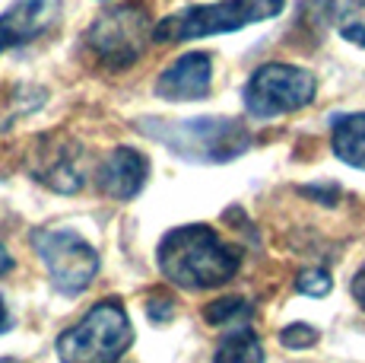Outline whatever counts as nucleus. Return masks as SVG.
I'll return each mask as SVG.
<instances>
[{
    "label": "nucleus",
    "mask_w": 365,
    "mask_h": 363,
    "mask_svg": "<svg viewBox=\"0 0 365 363\" xmlns=\"http://www.w3.org/2000/svg\"><path fill=\"white\" fill-rule=\"evenodd\" d=\"M242 255L203 223L178 227L159 242V271L181 290H210L232 281Z\"/></svg>",
    "instance_id": "nucleus-1"
},
{
    "label": "nucleus",
    "mask_w": 365,
    "mask_h": 363,
    "mask_svg": "<svg viewBox=\"0 0 365 363\" xmlns=\"http://www.w3.org/2000/svg\"><path fill=\"white\" fill-rule=\"evenodd\" d=\"M140 131L153 141L165 144L175 156L191 159V163H229L242 156L251 144V134L235 118H185V121H159V118H143Z\"/></svg>",
    "instance_id": "nucleus-2"
},
{
    "label": "nucleus",
    "mask_w": 365,
    "mask_h": 363,
    "mask_svg": "<svg viewBox=\"0 0 365 363\" xmlns=\"http://www.w3.org/2000/svg\"><path fill=\"white\" fill-rule=\"evenodd\" d=\"M283 6H286V0H220V4L187 6V10H178L172 16L159 19L153 26V39L178 45V41L235 32V29H245V26L279 16Z\"/></svg>",
    "instance_id": "nucleus-3"
},
{
    "label": "nucleus",
    "mask_w": 365,
    "mask_h": 363,
    "mask_svg": "<svg viewBox=\"0 0 365 363\" xmlns=\"http://www.w3.org/2000/svg\"><path fill=\"white\" fill-rule=\"evenodd\" d=\"M133 328L118 299L93 306L73 328L58 338L61 363H118L130 347Z\"/></svg>",
    "instance_id": "nucleus-4"
},
{
    "label": "nucleus",
    "mask_w": 365,
    "mask_h": 363,
    "mask_svg": "<svg viewBox=\"0 0 365 363\" xmlns=\"http://www.w3.org/2000/svg\"><path fill=\"white\" fill-rule=\"evenodd\" d=\"M318 93L314 74L292 64H264L245 83V109L255 118H277L299 111Z\"/></svg>",
    "instance_id": "nucleus-5"
},
{
    "label": "nucleus",
    "mask_w": 365,
    "mask_h": 363,
    "mask_svg": "<svg viewBox=\"0 0 365 363\" xmlns=\"http://www.w3.org/2000/svg\"><path fill=\"white\" fill-rule=\"evenodd\" d=\"M150 36H153V26H150L146 6L128 4V6H115V10L102 13L93 23V29L86 32V41L105 67L124 71V67H130L146 51Z\"/></svg>",
    "instance_id": "nucleus-6"
},
{
    "label": "nucleus",
    "mask_w": 365,
    "mask_h": 363,
    "mask_svg": "<svg viewBox=\"0 0 365 363\" xmlns=\"http://www.w3.org/2000/svg\"><path fill=\"white\" fill-rule=\"evenodd\" d=\"M32 246L45 262L51 284L67 297L83 293L93 284L96 271H99L96 249L73 229H35Z\"/></svg>",
    "instance_id": "nucleus-7"
},
{
    "label": "nucleus",
    "mask_w": 365,
    "mask_h": 363,
    "mask_svg": "<svg viewBox=\"0 0 365 363\" xmlns=\"http://www.w3.org/2000/svg\"><path fill=\"white\" fill-rule=\"evenodd\" d=\"M213 86V58L207 51L181 54L165 67L156 80V93L168 102H194L203 99Z\"/></svg>",
    "instance_id": "nucleus-8"
},
{
    "label": "nucleus",
    "mask_w": 365,
    "mask_h": 363,
    "mask_svg": "<svg viewBox=\"0 0 365 363\" xmlns=\"http://www.w3.org/2000/svg\"><path fill=\"white\" fill-rule=\"evenodd\" d=\"M61 13V0H16L6 13H0V54L13 45L38 39L54 26Z\"/></svg>",
    "instance_id": "nucleus-9"
},
{
    "label": "nucleus",
    "mask_w": 365,
    "mask_h": 363,
    "mask_svg": "<svg viewBox=\"0 0 365 363\" xmlns=\"http://www.w3.org/2000/svg\"><path fill=\"white\" fill-rule=\"evenodd\" d=\"M146 172H150V163L143 153L133 146H118L99 166V188L115 201H130L146 185Z\"/></svg>",
    "instance_id": "nucleus-10"
},
{
    "label": "nucleus",
    "mask_w": 365,
    "mask_h": 363,
    "mask_svg": "<svg viewBox=\"0 0 365 363\" xmlns=\"http://www.w3.org/2000/svg\"><path fill=\"white\" fill-rule=\"evenodd\" d=\"M336 159H343L346 166L365 172V111H353L334 121L331 134Z\"/></svg>",
    "instance_id": "nucleus-11"
},
{
    "label": "nucleus",
    "mask_w": 365,
    "mask_h": 363,
    "mask_svg": "<svg viewBox=\"0 0 365 363\" xmlns=\"http://www.w3.org/2000/svg\"><path fill=\"white\" fill-rule=\"evenodd\" d=\"M213 363H264V347L251 325H235L222 332Z\"/></svg>",
    "instance_id": "nucleus-12"
},
{
    "label": "nucleus",
    "mask_w": 365,
    "mask_h": 363,
    "mask_svg": "<svg viewBox=\"0 0 365 363\" xmlns=\"http://www.w3.org/2000/svg\"><path fill=\"white\" fill-rule=\"evenodd\" d=\"M35 179L45 182L48 188H54V192H61V194H73L83 188V172L70 150H61V153H54V156H48V163L38 166V176Z\"/></svg>",
    "instance_id": "nucleus-13"
},
{
    "label": "nucleus",
    "mask_w": 365,
    "mask_h": 363,
    "mask_svg": "<svg viewBox=\"0 0 365 363\" xmlns=\"http://www.w3.org/2000/svg\"><path fill=\"white\" fill-rule=\"evenodd\" d=\"M207 322L213 328H235V325H251V316H255V309H251L248 299H238V297H229V299H216V303L207 306Z\"/></svg>",
    "instance_id": "nucleus-14"
},
{
    "label": "nucleus",
    "mask_w": 365,
    "mask_h": 363,
    "mask_svg": "<svg viewBox=\"0 0 365 363\" xmlns=\"http://www.w3.org/2000/svg\"><path fill=\"white\" fill-rule=\"evenodd\" d=\"M334 23L346 41L365 48V0H340L334 10Z\"/></svg>",
    "instance_id": "nucleus-15"
},
{
    "label": "nucleus",
    "mask_w": 365,
    "mask_h": 363,
    "mask_svg": "<svg viewBox=\"0 0 365 363\" xmlns=\"http://www.w3.org/2000/svg\"><path fill=\"white\" fill-rule=\"evenodd\" d=\"M296 290L305 293V297H327L334 290V281L324 268H308L296 277Z\"/></svg>",
    "instance_id": "nucleus-16"
},
{
    "label": "nucleus",
    "mask_w": 365,
    "mask_h": 363,
    "mask_svg": "<svg viewBox=\"0 0 365 363\" xmlns=\"http://www.w3.org/2000/svg\"><path fill=\"white\" fill-rule=\"evenodd\" d=\"M318 328H312L308 322H296V325H286L283 332H279V341H283V347H289V351H302V347H312L318 344Z\"/></svg>",
    "instance_id": "nucleus-17"
},
{
    "label": "nucleus",
    "mask_w": 365,
    "mask_h": 363,
    "mask_svg": "<svg viewBox=\"0 0 365 363\" xmlns=\"http://www.w3.org/2000/svg\"><path fill=\"white\" fill-rule=\"evenodd\" d=\"M146 316H150L156 325L168 322V319L175 316V306H172V299H165V297H150V303H146Z\"/></svg>",
    "instance_id": "nucleus-18"
},
{
    "label": "nucleus",
    "mask_w": 365,
    "mask_h": 363,
    "mask_svg": "<svg viewBox=\"0 0 365 363\" xmlns=\"http://www.w3.org/2000/svg\"><path fill=\"white\" fill-rule=\"evenodd\" d=\"M353 299L359 303V309L365 312V264L359 268V274L353 277Z\"/></svg>",
    "instance_id": "nucleus-19"
},
{
    "label": "nucleus",
    "mask_w": 365,
    "mask_h": 363,
    "mask_svg": "<svg viewBox=\"0 0 365 363\" xmlns=\"http://www.w3.org/2000/svg\"><path fill=\"white\" fill-rule=\"evenodd\" d=\"M10 268H13V258H10V252H6L4 246H0V277H4Z\"/></svg>",
    "instance_id": "nucleus-20"
},
{
    "label": "nucleus",
    "mask_w": 365,
    "mask_h": 363,
    "mask_svg": "<svg viewBox=\"0 0 365 363\" xmlns=\"http://www.w3.org/2000/svg\"><path fill=\"white\" fill-rule=\"evenodd\" d=\"M6 328H10V312H6V303L0 299V334H4Z\"/></svg>",
    "instance_id": "nucleus-21"
},
{
    "label": "nucleus",
    "mask_w": 365,
    "mask_h": 363,
    "mask_svg": "<svg viewBox=\"0 0 365 363\" xmlns=\"http://www.w3.org/2000/svg\"><path fill=\"white\" fill-rule=\"evenodd\" d=\"M0 363H13V360H0Z\"/></svg>",
    "instance_id": "nucleus-22"
}]
</instances>
